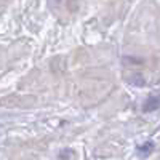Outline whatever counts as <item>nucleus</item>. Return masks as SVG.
<instances>
[{
    "mask_svg": "<svg viewBox=\"0 0 160 160\" xmlns=\"http://www.w3.org/2000/svg\"><path fill=\"white\" fill-rule=\"evenodd\" d=\"M160 109V95H152L142 104V112H154Z\"/></svg>",
    "mask_w": 160,
    "mask_h": 160,
    "instance_id": "obj_1",
    "label": "nucleus"
},
{
    "mask_svg": "<svg viewBox=\"0 0 160 160\" xmlns=\"http://www.w3.org/2000/svg\"><path fill=\"white\" fill-rule=\"evenodd\" d=\"M152 149H154V142H152V141H146L144 144L138 146V152H139V154H142V155L151 154V152H152Z\"/></svg>",
    "mask_w": 160,
    "mask_h": 160,
    "instance_id": "obj_2",
    "label": "nucleus"
},
{
    "mask_svg": "<svg viewBox=\"0 0 160 160\" xmlns=\"http://www.w3.org/2000/svg\"><path fill=\"white\" fill-rule=\"evenodd\" d=\"M71 155V149H66V152L64 154H59V157L61 158H66V157H69Z\"/></svg>",
    "mask_w": 160,
    "mask_h": 160,
    "instance_id": "obj_3",
    "label": "nucleus"
}]
</instances>
